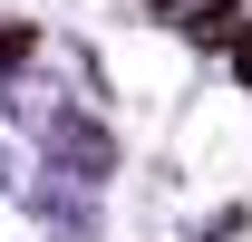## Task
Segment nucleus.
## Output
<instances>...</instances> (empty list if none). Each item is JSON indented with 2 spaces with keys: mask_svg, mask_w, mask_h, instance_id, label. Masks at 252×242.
Segmentation results:
<instances>
[{
  "mask_svg": "<svg viewBox=\"0 0 252 242\" xmlns=\"http://www.w3.org/2000/svg\"><path fill=\"white\" fill-rule=\"evenodd\" d=\"M194 39H223V49H233V39H252V0H223V10H214Z\"/></svg>",
  "mask_w": 252,
  "mask_h": 242,
  "instance_id": "f257e3e1",
  "label": "nucleus"
},
{
  "mask_svg": "<svg viewBox=\"0 0 252 242\" xmlns=\"http://www.w3.org/2000/svg\"><path fill=\"white\" fill-rule=\"evenodd\" d=\"M233 59H243V78H252V39H233Z\"/></svg>",
  "mask_w": 252,
  "mask_h": 242,
  "instance_id": "f03ea898",
  "label": "nucleus"
}]
</instances>
